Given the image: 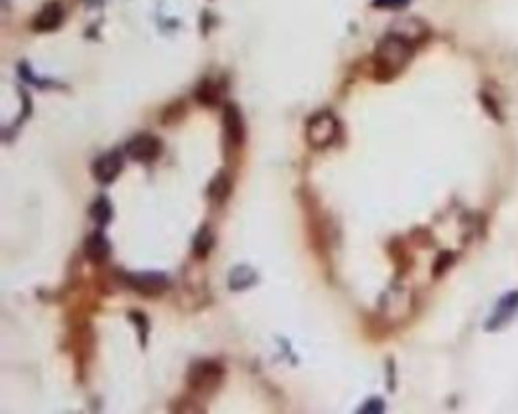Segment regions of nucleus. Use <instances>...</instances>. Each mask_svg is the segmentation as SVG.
<instances>
[{
    "mask_svg": "<svg viewBox=\"0 0 518 414\" xmlns=\"http://www.w3.org/2000/svg\"><path fill=\"white\" fill-rule=\"evenodd\" d=\"M411 57H413V45L401 37L388 32L377 47L374 69L377 73H383V79H388V77L399 75L411 61Z\"/></svg>",
    "mask_w": 518,
    "mask_h": 414,
    "instance_id": "1",
    "label": "nucleus"
},
{
    "mask_svg": "<svg viewBox=\"0 0 518 414\" xmlns=\"http://www.w3.org/2000/svg\"><path fill=\"white\" fill-rule=\"evenodd\" d=\"M308 143L316 150H324L339 138V119L330 112H320L308 119Z\"/></svg>",
    "mask_w": 518,
    "mask_h": 414,
    "instance_id": "2",
    "label": "nucleus"
},
{
    "mask_svg": "<svg viewBox=\"0 0 518 414\" xmlns=\"http://www.w3.org/2000/svg\"><path fill=\"white\" fill-rule=\"evenodd\" d=\"M162 145L152 134H138L126 143V154L136 162H152L158 158Z\"/></svg>",
    "mask_w": 518,
    "mask_h": 414,
    "instance_id": "3",
    "label": "nucleus"
},
{
    "mask_svg": "<svg viewBox=\"0 0 518 414\" xmlns=\"http://www.w3.org/2000/svg\"><path fill=\"white\" fill-rule=\"evenodd\" d=\"M122 166L124 162H122L120 152H106L103 156H99L94 162V178L99 184H110L120 176Z\"/></svg>",
    "mask_w": 518,
    "mask_h": 414,
    "instance_id": "4",
    "label": "nucleus"
},
{
    "mask_svg": "<svg viewBox=\"0 0 518 414\" xmlns=\"http://www.w3.org/2000/svg\"><path fill=\"white\" fill-rule=\"evenodd\" d=\"M61 22H63V6L59 2H49L39 11V15L34 16L32 27H34V31L47 32L59 29Z\"/></svg>",
    "mask_w": 518,
    "mask_h": 414,
    "instance_id": "5",
    "label": "nucleus"
},
{
    "mask_svg": "<svg viewBox=\"0 0 518 414\" xmlns=\"http://www.w3.org/2000/svg\"><path fill=\"white\" fill-rule=\"evenodd\" d=\"M517 311H518V291H514V293L504 295L500 302H498L496 309H494V313H492V318L488 321V330H498L502 325H506Z\"/></svg>",
    "mask_w": 518,
    "mask_h": 414,
    "instance_id": "6",
    "label": "nucleus"
},
{
    "mask_svg": "<svg viewBox=\"0 0 518 414\" xmlns=\"http://www.w3.org/2000/svg\"><path fill=\"white\" fill-rule=\"evenodd\" d=\"M391 32L397 34V37H401L405 41H409L413 45V43L423 41L429 34V29H427V25L423 20H419V18H403V20L395 22V27H393Z\"/></svg>",
    "mask_w": 518,
    "mask_h": 414,
    "instance_id": "7",
    "label": "nucleus"
},
{
    "mask_svg": "<svg viewBox=\"0 0 518 414\" xmlns=\"http://www.w3.org/2000/svg\"><path fill=\"white\" fill-rule=\"evenodd\" d=\"M221 380V370L215 366L213 362H201L193 368V374H191V384L194 388H207L210 390L213 386H217Z\"/></svg>",
    "mask_w": 518,
    "mask_h": 414,
    "instance_id": "8",
    "label": "nucleus"
},
{
    "mask_svg": "<svg viewBox=\"0 0 518 414\" xmlns=\"http://www.w3.org/2000/svg\"><path fill=\"white\" fill-rule=\"evenodd\" d=\"M128 285L134 289H138L140 293L146 295H156L166 289V279L160 275H152V273H146V275H130Z\"/></svg>",
    "mask_w": 518,
    "mask_h": 414,
    "instance_id": "9",
    "label": "nucleus"
},
{
    "mask_svg": "<svg viewBox=\"0 0 518 414\" xmlns=\"http://www.w3.org/2000/svg\"><path fill=\"white\" fill-rule=\"evenodd\" d=\"M85 255L91 263H103L110 257V242L99 231L91 233L85 240Z\"/></svg>",
    "mask_w": 518,
    "mask_h": 414,
    "instance_id": "10",
    "label": "nucleus"
},
{
    "mask_svg": "<svg viewBox=\"0 0 518 414\" xmlns=\"http://www.w3.org/2000/svg\"><path fill=\"white\" fill-rule=\"evenodd\" d=\"M225 131L233 143H241L243 140V122L241 113L235 105H229L225 110Z\"/></svg>",
    "mask_w": 518,
    "mask_h": 414,
    "instance_id": "11",
    "label": "nucleus"
},
{
    "mask_svg": "<svg viewBox=\"0 0 518 414\" xmlns=\"http://www.w3.org/2000/svg\"><path fill=\"white\" fill-rule=\"evenodd\" d=\"M91 216H94V221L99 224H108L110 223V219H112V207H110V200L108 198H97L96 202H94V207H91Z\"/></svg>",
    "mask_w": 518,
    "mask_h": 414,
    "instance_id": "12",
    "label": "nucleus"
},
{
    "mask_svg": "<svg viewBox=\"0 0 518 414\" xmlns=\"http://www.w3.org/2000/svg\"><path fill=\"white\" fill-rule=\"evenodd\" d=\"M253 281H255V273L251 271L249 267H237L235 271L231 273V287L233 289L249 287Z\"/></svg>",
    "mask_w": 518,
    "mask_h": 414,
    "instance_id": "13",
    "label": "nucleus"
},
{
    "mask_svg": "<svg viewBox=\"0 0 518 414\" xmlns=\"http://www.w3.org/2000/svg\"><path fill=\"white\" fill-rule=\"evenodd\" d=\"M213 247V235L209 228H203L196 237H194V253L198 257H205Z\"/></svg>",
    "mask_w": 518,
    "mask_h": 414,
    "instance_id": "14",
    "label": "nucleus"
},
{
    "mask_svg": "<svg viewBox=\"0 0 518 414\" xmlns=\"http://www.w3.org/2000/svg\"><path fill=\"white\" fill-rule=\"evenodd\" d=\"M369 410H374V413H381V410H383V402H379V400H374V402H369L367 406H362V408H360V413H369Z\"/></svg>",
    "mask_w": 518,
    "mask_h": 414,
    "instance_id": "15",
    "label": "nucleus"
},
{
    "mask_svg": "<svg viewBox=\"0 0 518 414\" xmlns=\"http://www.w3.org/2000/svg\"><path fill=\"white\" fill-rule=\"evenodd\" d=\"M405 2H409V0H374L377 6H399Z\"/></svg>",
    "mask_w": 518,
    "mask_h": 414,
    "instance_id": "16",
    "label": "nucleus"
}]
</instances>
